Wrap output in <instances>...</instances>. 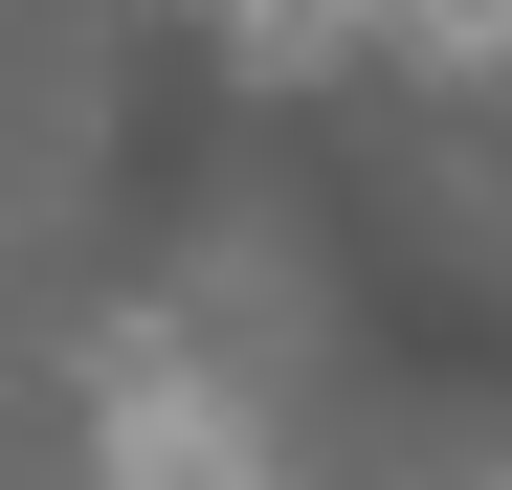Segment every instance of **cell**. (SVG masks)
Returning a JSON list of instances; mask_svg holds the SVG:
<instances>
[{"instance_id": "obj_1", "label": "cell", "mask_w": 512, "mask_h": 490, "mask_svg": "<svg viewBox=\"0 0 512 490\" xmlns=\"http://www.w3.org/2000/svg\"><path fill=\"white\" fill-rule=\"evenodd\" d=\"M90 490H290V446H268V401H245L201 335H112V379H90Z\"/></svg>"}]
</instances>
